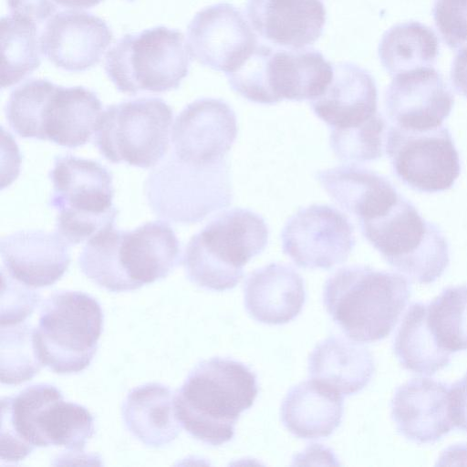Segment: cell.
Returning <instances> with one entry per match:
<instances>
[{
    "mask_svg": "<svg viewBox=\"0 0 467 467\" xmlns=\"http://www.w3.org/2000/svg\"><path fill=\"white\" fill-rule=\"evenodd\" d=\"M432 15L449 47L454 49L467 43V0H434Z\"/></svg>",
    "mask_w": 467,
    "mask_h": 467,
    "instance_id": "d590c367",
    "label": "cell"
},
{
    "mask_svg": "<svg viewBox=\"0 0 467 467\" xmlns=\"http://www.w3.org/2000/svg\"><path fill=\"white\" fill-rule=\"evenodd\" d=\"M265 73L272 104L283 99L312 100L329 85L333 66L313 48L285 50L269 47Z\"/></svg>",
    "mask_w": 467,
    "mask_h": 467,
    "instance_id": "603a6c76",
    "label": "cell"
},
{
    "mask_svg": "<svg viewBox=\"0 0 467 467\" xmlns=\"http://www.w3.org/2000/svg\"><path fill=\"white\" fill-rule=\"evenodd\" d=\"M68 244L57 233L18 231L0 241L6 272L30 287L56 283L70 263Z\"/></svg>",
    "mask_w": 467,
    "mask_h": 467,
    "instance_id": "ffe728a7",
    "label": "cell"
},
{
    "mask_svg": "<svg viewBox=\"0 0 467 467\" xmlns=\"http://www.w3.org/2000/svg\"><path fill=\"white\" fill-rule=\"evenodd\" d=\"M311 108L331 129L358 126L378 113L375 80L355 64H336L329 85L321 96L311 100Z\"/></svg>",
    "mask_w": 467,
    "mask_h": 467,
    "instance_id": "7402d4cb",
    "label": "cell"
},
{
    "mask_svg": "<svg viewBox=\"0 0 467 467\" xmlns=\"http://www.w3.org/2000/svg\"><path fill=\"white\" fill-rule=\"evenodd\" d=\"M172 117V109L159 98L110 105L99 119L95 144L110 162L153 167L169 149Z\"/></svg>",
    "mask_w": 467,
    "mask_h": 467,
    "instance_id": "7c38bea8",
    "label": "cell"
},
{
    "mask_svg": "<svg viewBox=\"0 0 467 467\" xmlns=\"http://www.w3.org/2000/svg\"><path fill=\"white\" fill-rule=\"evenodd\" d=\"M306 301L302 276L290 265L272 263L254 270L244 284V306L256 321L283 325L301 312Z\"/></svg>",
    "mask_w": 467,
    "mask_h": 467,
    "instance_id": "cb8c5ba5",
    "label": "cell"
},
{
    "mask_svg": "<svg viewBox=\"0 0 467 467\" xmlns=\"http://www.w3.org/2000/svg\"><path fill=\"white\" fill-rule=\"evenodd\" d=\"M385 150L396 175L419 192L446 191L461 172L459 153L444 126L415 131L393 125L387 131Z\"/></svg>",
    "mask_w": 467,
    "mask_h": 467,
    "instance_id": "4fadbf2b",
    "label": "cell"
},
{
    "mask_svg": "<svg viewBox=\"0 0 467 467\" xmlns=\"http://www.w3.org/2000/svg\"><path fill=\"white\" fill-rule=\"evenodd\" d=\"M191 57L183 34L160 26L124 35L108 51L104 68L122 93H161L179 88Z\"/></svg>",
    "mask_w": 467,
    "mask_h": 467,
    "instance_id": "52a82bcc",
    "label": "cell"
},
{
    "mask_svg": "<svg viewBox=\"0 0 467 467\" xmlns=\"http://www.w3.org/2000/svg\"><path fill=\"white\" fill-rule=\"evenodd\" d=\"M394 353L407 370L432 375L446 367L451 354L437 344L427 323V305L412 303L396 333Z\"/></svg>",
    "mask_w": 467,
    "mask_h": 467,
    "instance_id": "f1b7e54d",
    "label": "cell"
},
{
    "mask_svg": "<svg viewBox=\"0 0 467 467\" xmlns=\"http://www.w3.org/2000/svg\"><path fill=\"white\" fill-rule=\"evenodd\" d=\"M237 131L236 116L229 104L219 99H196L182 109L171 128L174 155L195 164L221 161Z\"/></svg>",
    "mask_w": 467,
    "mask_h": 467,
    "instance_id": "2e32d148",
    "label": "cell"
},
{
    "mask_svg": "<svg viewBox=\"0 0 467 467\" xmlns=\"http://www.w3.org/2000/svg\"><path fill=\"white\" fill-rule=\"evenodd\" d=\"M2 268L1 325H13L32 314L40 300L39 294Z\"/></svg>",
    "mask_w": 467,
    "mask_h": 467,
    "instance_id": "e575fe53",
    "label": "cell"
},
{
    "mask_svg": "<svg viewBox=\"0 0 467 467\" xmlns=\"http://www.w3.org/2000/svg\"><path fill=\"white\" fill-rule=\"evenodd\" d=\"M280 413L283 424L295 436L309 440L325 438L341 422L343 397L311 379L287 392Z\"/></svg>",
    "mask_w": 467,
    "mask_h": 467,
    "instance_id": "4316f807",
    "label": "cell"
},
{
    "mask_svg": "<svg viewBox=\"0 0 467 467\" xmlns=\"http://www.w3.org/2000/svg\"><path fill=\"white\" fill-rule=\"evenodd\" d=\"M49 206L57 211L56 232L68 244L88 240L114 225L112 174L99 162L65 155L55 158L50 171Z\"/></svg>",
    "mask_w": 467,
    "mask_h": 467,
    "instance_id": "ba28073f",
    "label": "cell"
},
{
    "mask_svg": "<svg viewBox=\"0 0 467 467\" xmlns=\"http://www.w3.org/2000/svg\"><path fill=\"white\" fill-rule=\"evenodd\" d=\"M281 239L283 252L297 266L326 270L344 263L356 242L348 219L327 204L300 209L286 222Z\"/></svg>",
    "mask_w": 467,
    "mask_h": 467,
    "instance_id": "5bb4252c",
    "label": "cell"
},
{
    "mask_svg": "<svg viewBox=\"0 0 467 467\" xmlns=\"http://www.w3.org/2000/svg\"><path fill=\"white\" fill-rule=\"evenodd\" d=\"M359 223L365 238L386 262L411 281L433 283L449 265V246L441 231L401 195L386 213Z\"/></svg>",
    "mask_w": 467,
    "mask_h": 467,
    "instance_id": "9c48e42d",
    "label": "cell"
},
{
    "mask_svg": "<svg viewBox=\"0 0 467 467\" xmlns=\"http://www.w3.org/2000/svg\"><path fill=\"white\" fill-rule=\"evenodd\" d=\"M269 230L248 209L233 208L215 216L189 241L183 257L188 279L200 287L224 291L243 278V266L265 248Z\"/></svg>",
    "mask_w": 467,
    "mask_h": 467,
    "instance_id": "8992f818",
    "label": "cell"
},
{
    "mask_svg": "<svg viewBox=\"0 0 467 467\" xmlns=\"http://www.w3.org/2000/svg\"><path fill=\"white\" fill-rule=\"evenodd\" d=\"M187 46L201 65L226 75L244 63L258 41L238 8L219 3L202 9L192 19Z\"/></svg>",
    "mask_w": 467,
    "mask_h": 467,
    "instance_id": "9a60e30c",
    "label": "cell"
},
{
    "mask_svg": "<svg viewBox=\"0 0 467 467\" xmlns=\"http://www.w3.org/2000/svg\"><path fill=\"white\" fill-rule=\"evenodd\" d=\"M258 394L256 375L244 363L214 357L198 363L174 396L175 412L185 431L202 442L230 441L240 415Z\"/></svg>",
    "mask_w": 467,
    "mask_h": 467,
    "instance_id": "7a4b0ae2",
    "label": "cell"
},
{
    "mask_svg": "<svg viewBox=\"0 0 467 467\" xmlns=\"http://www.w3.org/2000/svg\"><path fill=\"white\" fill-rule=\"evenodd\" d=\"M386 122L378 112L362 124L347 129H331L330 147L335 155L349 164L380 158L387 135Z\"/></svg>",
    "mask_w": 467,
    "mask_h": 467,
    "instance_id": "836d02e7",
    "label": "cell"
},
{
    "mask_svg": "<svg viewBox=\"0 0 467 467\" xmlns=\"http://www.w3.org/2000/svg\"><path fill=\"white\" fill-rule=\"evenodd\" d=\"M129 1H134V0H129Z\"/></svg>",
    "mask_w": 467,
    "mask_h": 467,
    "instance_id": "60d3db41",
    "label": "cell"
},
{
    "mask_svg": "<svg viewBox=\"0 0 467 467\" xmlns=\"http://www.w3.org/2000/svg\"><path fill=\"white\" fill-rule=\"evenodd\" d=\"M11 129L22 138L77 148L95 134L102 104L92 90L31 79L14 89L5 105Z\"/></svg>",
    "mask_w": 467,
    "mask_h": 467,
    "instance_id": "5b68a950",
    "label": "cell"
},
{
    "mask_svg": "<svg viewBox=\"0 0 467 467\" xmlns=\"http://www.w3.org/2000/svg\"><path fill=\"white\" fill-rule=\"evenodd\" d=\"M58 5L70 8H89L98 5L103 0H55Z\"/></svg>",
    "mask_w": 467,
    "mask_h": 467,
    "instance_id": "ab89813d",
    "label": "cell"
},
{
    "mask_svg": "<svg viewBox=\"0 0 467 467\" xmlns=\"http://www.w3.org/2000/svg\"><path fill=\"white\" fill-rule=\"evenodd\" d=\"M103 327L99 302L79 291H57L46 299L35 328L44 366L58 374L78 373L93 359Z\"/></svg>",
    "mask_w": 467,
    "mask_h": 467,
    "instance_id": "30bf717a",
    "label": "cell"
},
{
    "mask_svg": "<svg viewBox=\"0 0 467 467\" xmlns=\"http://www.w3.org/2000/svg\"><path fill=\"white\" fill-rule=\"evenodd\" d=\"M317 178L330 198L359 223L383 215L400 197L385 177L354 164L320 171Z\"/></svg>",
    "mask_w": 467,
    "mask_h": 467,
    "instance_id": "d4e9b609",
    "label": "cell"
},
{
    "mask_svg": "<svg viewBox=\"0 0 467 467\" xmlns=\"http://www.w3.org/2000/svg\"><path fill=\"white\" fill-rule=\"evenodd\" d=\"M449 400L453 426L467 432V373L449 389Z\"/></svg>",
    "mask_w": 467,
    "mask_h": 467,
    "instance_id": "74e56055",
    "label": "cell"
},
{
    "mask_svg": "<svg viewBox=\"0 0 467 467\" xmlns=\"http://www.w3.org/2000/svg\"><path fill=\"white\" fill-rule=\"evenodd\" d=\"M39 38L43 55L54 66L80 72L100 62L113 40V34L99 16L66 10L47 20Z\"/></svg>",
    "mask_w": 467,
    "mask_h": 467,
    "instance_id": "ac0fdd59",
    "label": "cell"
},
{
    "mask_svg": "<svg viewBox=\"0 0 467 467\" xmlns=\"http://www.w3.org/2000/svg\"><path fill=\"white\" fill-rule=\"evenodd\" d=\"M173 392L160 383H147L131 389L126 397L122 418L128 430L143 444L161 447L181 431Z\"/></svg>",
    "mask_w": 467,
    "mask_h": 467,
    "instance_id": "83f0119b",
    "label": "cell"
},
{
    "mask_svg": "<svg viewBox=\"0 0 467 467\" xmlns=\"http://www.w3.org/2000/svg\"><path fill=\"white\" fill-rule=\"evenodd\" d=\"M451 79L455 90L467 98V47L462 48L455 56L451 70Z\"/></svg>",
    "mask_w": 467,
    "mask_h": 467,
    "instance_id": "f35d334b",
    "label": "cell"
},
{
    "mask_svg": "<svg viewBox=\"0 0 467 467\" xmlns=\"http://www.w3.org/2000/svg\"><path fill=\"white\" fill-rule=\"evenodd\" d=\"M449 389L429 378L412 379L400 386L391 401L398 431L419 443H433L454 426L450 414Z\"/></svg>",
    "mask_w": 467,
    "mask_h": 467,
    "instance_id": "d6986e66",
    "label": "cell"
},
{
    "mask_svg": "<svg viewBox=\"0 0 467 467\" xmlns=\"http://www.w3.org/2000/svg\"><path fill=\"white\" fill-rule=\"evenodd\" d=\"M151 209L167 220L192 223L227 207L233 199L227 159L195 164L175 155L152 171L146 182Z\"/></svg>",
    "mask_w": 467,
    "mask_h": 467,
    "instance_id": "8fae6325",
    "label": "cell"
},
{
    "mask_svg": "<svg viewBox=\"0 0 467 467\" xmlns=\"http://www.w3.org/2000/svg\"><path fill=\"white\" fill-rule=\"evenodd\" d=\"M453 103L442 76L431 67L395 75L385 94L386 111L393 124L415 131L441 126Z\"/></svg>",
    "mask_w": 467,
    "mask_h": 467,
    "instance_id": "e0dca14e",
    "label": "cell"
},
{
    "mask_svg": "<svg viewBox=\"0 0 467 467\" xmlns=\"http://www.w3.org/2000/svg\"><path fill=\"white\" fill-rule=\"evenodd\" d=\"M246 14L264 39L290 49L313 45L326 23L321 0H247Z\"/></svg>",
    "mask_w": 467,
    "mask_h": 467,
    "instance_id": "44dd1931",
    "label": "cell"
},
{
    "mask_svg": "<svg viewBox=\"0 0 467 467\" xmlns=\"http://www.w3.org/2000/svg\"><path fill=\"white\" fill-rule=\"evenodd\" d=\"M439 53V41L429 26L410 21L397 24L388 29L379 45L381 65L389 75L431 67Z\"/></svg>",
    "mask_w": 467,
    "mask_h": 467,
    "instance_id": "f546056e",
    "label": "cell"
},
{
    "mask_svg": "<svg viewBox=\"0 0 467 467\" xmlns=\"http://www.w3.org/2000/svg\"><path fill=\"white\" fill-rule=\"evenodd\" d=\"M36 23L16 16L1 18V86L18 83L41 64Z\"/></svg>",
    "mask_w": 467,
    "mask_h": 467,
    "instance_id": "4dcf8cb0",
    "label": "cell"
},
{
    "mask_svg": "<svg viewBox=\"0 0 467 467\" xmlns=\"http://www.w3.org/2000/svg\"><path fill=\"white\" fill-rule=\"evenodd\" d=\"M7 5L13 16L41 23L53 16L58 5L55 0H7Z\"/></svg>",
    "mask_w": 467,
    "mask_h": 467,
    "instance_id": "8d00e7d4",
    "label": "cell"
},
{
    "mask_svg": "<svg viewBox=\"0 0 467 467\" xmlns=\"http://www.w3.org/2000/svg\"><path fill=\"white\" fill-rule=\"evenodd\" d=\"M44 366L35 342V327L26 323L1 325V382L30 380Z\"/></svg>",
    "mask_w": 467,
    "mask_h": 467,
    "instance_id": "d6a6232c",
    "label": "cell"
},
{
    "mask_svg": "<svg viewBox=\"0 0 467 467\" xmlns=\"http://www.w3.org/2000/svg\"><path fill=\"white\" fill-rule=\"evenodd\" d=\"M375 372L370 351L342 337L332 336L318 345L308 358V374L341 395L363 389Z\"/></svg>",
    "mask_w": 467,
    "mask_h": 467,
    "instance_id": "484cf974",
    "label": "cell"
},
{
    "mask_svg": "<svg viewBox=\"0 0 467 467\" xmlns=\"http://www.w3.org/2000/svg\"><path fill=\"white\" fill-rule=\"evenodd\" d=\"M410 296V284L400 274L367 265L338 269L326 282L324 306L350 338L379 341L397 325Z\"/></svg>",
    "mask_w": 467,
    "mask_h": 467,
    "instance_id": "277c9868",
    "label": "cell"
},
{
    "mask_svg": "<svg viewBox=\"0 0 467 467\" xmlns=\"http://www.w3.org/2000/svg\"><path fill=\"white\" fill-rule=\"evenodd\" d=\"M427 323L443 350H467V285L449 286L427 305Z\"/></svg>",
    "mask_w": 467,
    "mask_h": 467,
    "instance_id": "1f68e13d",
    "label": "cell"
},
{
    "mask_svg": "<svg viewBox=\"0 0 467 467\" xmlns=\"http://www.w3.org/2000/svg\"><path fill=\"white\" fill-rule=\"evenodd\" d=\"M179 262V240L162 221L132 231L109 225L87 241L78 257L82 273L110 292L136 290L164 278Z\"/></svg>",
    "mask_w": 467,
    "mask_h": 467,
    "instance_id": "6da1fadb",
    "label": "cell"
},
{
    "mask_svg": "<svg viewBox=\"0 0 467 467\" xmlns=\"http://www.w3.org/2000/svg\"><path fill=\"white\" fill-rule=\"evenodd\" d=\"M94 431L90 412L65 401L53 385L34 384L1 400L2 462L16 463L34 449L50 445L82 452Z\"/></svg>",
    "mask_w": 467,
    "mask_h": 467,
    "instance_id": "3957f363",
    "label": "cell"
}]
</instances>
